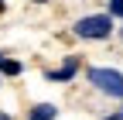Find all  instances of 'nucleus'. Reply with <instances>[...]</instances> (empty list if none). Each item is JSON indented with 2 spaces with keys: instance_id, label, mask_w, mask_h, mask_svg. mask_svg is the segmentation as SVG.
Instances as JSON below:
<instances>
[{
  "instance_id": "39448f33",
  "label": "nucleus",
  "mask_w": 123,
  "mask_h": 120,
  "mask_svg": "<svg viewBox=\"0 0 123 120\" xmlns=\"http://www.w3.org/2000/svg\"><path fill=\"white\" fill-rule=\"evenodd\" d=\"M21 72H24V65L17 62V58H7V55L0 58V76H7V79H17Z\"/></svg>"
},
{
  "instance_id": "7ed1b4c3",
  "label": "nucleus",
  "mask_w": 123,
  "mask_h": 120,
  "mask_svg": "<svg viewBox=\"0 0 123 120\" xmlns=\"http://www.w3.org/2000/svg\"><path fill=\"white\" fill-rule=\"evenodd\" d=\"M79 69H82V58L79 55H65V62H62L58 69H48L44 79H48V82H72Z\"/></svg>"
},
{
  "instance_id": "1a4fd4ad",
  "label": "nucleus",
  "mask_w": 123,
  "mask_h": 120,
  "mask_svg": "<svg viewBox=\"0 0 123 120\" xmlns=\"http://www.w3.org/2000/svg\"><path fill=\"white\" fill-rule=\"evenodd\" d=\"M120 41H123V21H120Z\"/></svg>"
},
{
  "instance_id": "ddd939ff",
  "label": "nucleus",
  "mask_w": 123,
  "mask_h": 120,
  "mask_svg": "<svg viewBox=\"0 0 123 120\" xmlns=\"http://www.w3.org/2000/svg\"><path fill=\"white\" fill-rule=\"evenodd\" d=\"M0 82H4V76H0Z\"/></svg>"
},
{
  "instance_id": "20e7f679",
  "label": "nucleus",
  "mask_w": 123,
  "mask_h": 120,
  "mask_svg": "<svg viewBox=\"0 0 123 120\" xmlns=\"http://www.w3.org/2000/svg\"><path fill=\"white\" fill-rule=\"evenodd\" d=\"M55 117H58V107H55V103H34L31 113H27V120H55Z\"/></svg>"
},
{
  "instance_id": "f03ea898",
  "label": "nucleus",
  "mask_w": 123,
  "mask_h": 120,
  "mask_svg": "<svg viewBox=\"0 0 123 120\" xmlns=\"http://www.w3.org/2000/svg\"><path fill=\"white\" fill-rule=\"evenodd\" d=\"M86 79H89L92 89H99L103 96L123 100V72H120V69H110V65H89V69H86Z\"/></svg>"
},
{
  "instance_id": "9b49d317",
  "label": "nucleus",
  "mask_w": 123,
  "mask_h": 120,
  "mask_svg": "<svg viewBox=\"0 0 123 120\" xmlns=\"http://www.w3.org/2000/svg\"><path fill=\"white\" fill-rule=\"evenodd\" d=\"M4 4H7V0H0V10H4Z\"/></svg>"
},
{
  "instance_id": "f257e3e1",
  "label": "nucleus",
  "mask_w": 123,
  "mask_h": 120,
  "mask_svg": "<svg viewBox=\"0 0 123 120\" xmlns=\"http://www.w3.org/2000/svg\"><path fill=\"white\" fill-rule=\"evenodd\" d=\"M116 31V21L110 17V14H86V17L79 21H72V34L75 38H82V41H106Z\"/></svg>"
},
{
  "instance_id": "f8f14e48",
  "label": "nucleus",
  "mask_w": 123,
  "mask_h": 120,
  "mask_svg": "<svg viewBox=\"0 0 123 120\" xmlns=\"http://www.w3.org/2000/svg\"><path fill=\"white\" fill-rule=\"evenodd\" d=\"M0 58H4V52H0Z\"/></svg>"
},
{
  "instance_id": "0eeeda50",
  "label": "nucleus",
  "mask_w": 123,
  "mask_h": 120,
  "mask_svg": "<svg viewBox=\"0 0 123 120\" xmlns=\"http://www.w3.org/2000/svg\"><path fill=\"white\" fill-rule=\"evenodd\" d=\"M103 120H123V107H120V110H116V113H106V117H103Z\"/></svg>"
},
{
  "instance_id": "423d86ee",
  "label": "nucleus",
  "mask_w": 123,
  "mask_h": 120,
  "mask_svg": "<svg viewBox=\"0 0 123 120\" xmlns=\"http://www.w3.org/2000/svg\"><path fill=\"white\" fill-rule=\"evenodd\" d=\"M106 14L113 21H123V0H106Z\"/></svg>"
},
{
  "instance_id": "6e6552de",
  "label": "nucleus",
  "mask_w": 123,
  "mask_h": 120,
  "mask_svg": "<svg viewBox=\"0 0 123 120\" xmlns=\"http://www.w3.org/2000/svg\"><path fill=\"white\" fill-rule=\"evenodd\" d=\"M0 120H14V117H10V113H7V110H0Z\"/></svg>"
},
{
  "instance_id": "9d476101",
  "label": "nucleus",
  "mask_w": 123,
  "mask_h": 120,
  "mask_svg": "<svg viewBox=\"0 0 123 120\" xmlns=\"http://www.w3.org/2000/svg\"><path fill=\"white\" fill-rule=\"evenodd\" d=\"M34 4H48V0H34Z\"/></svg>"
}]
</instances>
